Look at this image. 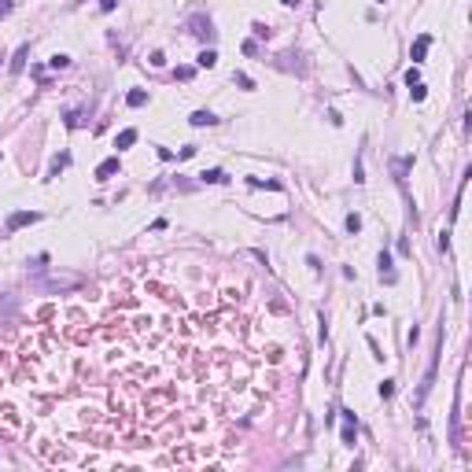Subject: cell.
Returning a JSON list of instances; mask_svg holds the SVG:
<instances>
[{"instance_id":"1","label":"cell","mask_w":472,"mask_h":472,"mask_svg":"<svg viewBox=\"0 0 472 472\" xmlns=\"http://www.w3.org/2000/svg\"><path fill=\"white\" fill-rule=\"evenodd\" d=\"M277 66L288 70V74H307V70H310V63L299 56V52H284V56H277Z\"/></svg>"},{"instance_id":"2","label":"cell","mask_w":472,"mask_h":472,"mask_svg":"<svg viewBox=\"0 0 472 472\" xmlns=\"http://www.w3.org/2000/svg\"><path fill=\"white\" fill-rule=\"evenodd\" d=\"M188 33L199 37V41H210V37H214V22H210L207 15H192L188 19Z\"/></svg>"},{"instance_id":"3","label":"cell","mask_w":472,"mask_h":472,"mask_svg":"<svg viewBox=\"0 0 472 472\" xmlns=\"http://www.w3.org/2000/svg\"><path fill=\"white\" fill-rule=\"evenodd\" d=\"M33 222H41V214H37V210H15V214L8 218V232L26 229V225H33Z\"/></svg>"},{"instance_id":"4","label":"cell","mask_w":472,"mask_h":472,"mask_svg":"<svg viewBox=\"0 0 472 472\" xmlns=\"http://www.w3.org/2000/svg\"><path fill=\"white\" fill-rule=\"evenodd\" d=\"M118 170H122V163H118V155H115V159H103V163L96 166V181H111V177H115Z\"/></svg>"},{"instance_id":"5","label":"cell","mask_w":472,"mask_h":472,"mask_svg":"<svg viewBox=\"0 0 472 472\" xmlns=\"http://www.w3.org/2000/svg\"><path fill=\"white\" fill-rule=\"evenodd\" d=\"M26 59H30V44H19L15 56H11V63H8V70H11V74H22V70H26Z\"/></svg>"},{"instance_id":"6","label":"cell","mask_w":472,"mask_h":472,"mask_svg":"<svg viewBox=\"0 0 472 472\" xmlns=\"http://www.w3.org/2000/svg\"><path fill=\"white\" fill-rule=\"evenodd\" d=\"M380 281H388V284L398 281V273L391 269V255H388V251H380Z\"/></svg>"},{"instance_id":"7","label":"cell","mask_w":472,"mask_h":472,"mask_svg":"<svg viewBox=\"0 0 472 472\" xmlns=\"http://www.w3.org/2000/svg\"><path fill=\"white\" fill-rule=\"evenodd\" d=\"M428 44H431V33H421V37H417V44H413V52H410V56H413V63H421V59H424Z\"/></svg>"},{"instance_id":"8","label":"cell","mask_w":472,"mask_h":472,"mask_svg":"<svg viewBox=\"0 0 472 472\" xmlns=\"http://www.w3.org/2000/svg\"><path fill=\"white\" fill-rule=\"evenodd\" d=\"M133 144H137V129H122V133H118V141H115V148L125 151V148H133Z\"/></svg>"},{"instance_id":"9","label":"cell","mask_w":472,"mask_h":472,"mask_svg":"<svg viewBox=\"0 0 472 472\" xmlns=\"http://www.w3.org/2000/svg\"><path fill=\"white\" fill-rule=\"evenodd\" d=\"M199 181H203V185H222V181H229V177H225V170H203Z\"/></svg>"},{"instance_id":"10","label":"cell","mask_w":472,"mask_h":472,"mask_svg":"<svg viewBox=\"0 0 472 472\" xmlns=\"http://www.w3.org/2000/svg\"><path fill=\"white\" fill-rule=\"evenodd\" d=\"M188 122H192V125H196V129H203V125H214V122H218V118H214V115H210V111H196V115H192V118H188Z\"/></svg>"},{"instance_id":"11","label":"cell","mask_w":472,"mask_h":472,"mask_svg":"<svg viewBox=\"0 0 472 472\" xmlns=\"http://www.w3.org/2000/svg\"><path fill=\"white\" fill-rule=\"evenodd\" d=\"M125 103H129V107H144V103H148V92H144V89H133L129 96H125Z\"/></svg>"},{"instance_id":"12","label":"cell","mask_w":472,"mask_h":472,"mask_svg":"<svg viewBox=\"0 0 472 472\" xmlns=\"http://www.w3.org/2000/svg\"><path fill=\"white\" fill-rule=\"evenodd\" d=\"M196 63H199V66H207V70H210V66H214V63H218V56H214V48H207V52H199V59H196Z\"/></svg>"},{"instance_id":"13","label":"cell","mask_w":472,"mask_h":472,"mask_svg":"<svg viewBox=\"0 0 472 472\" xmlns=\"http://www.w3.org/2000/svg\"><path fill=\"white\" fill-rule=\"evenodd\" d=\"M48 66H52V70H66V66H70V56H52Z\"/></svg>"},{"instance_id":"14","label":"cell","mask_w":472,"mask_h":472,"mask_svg":"<svg viewBox=\"0 0 472 472\" xmlns=\"http://www.w3.org/2000/svg\"><path fill=\"white\" fill-rule=\"evenodd\" d=\"M82 122H85V115H82V111H70V115H66V129H78Z\"/></svg>"},{"instance_id":"15","label":"cell","mask_w":472,"mask_h":472,"mask_svg":"<svg viewBox=\"0 0 472 472\" xmlns=\"http://www.w3.org/2000/svg\"><path fill=\"white\" fill-rule=\"evenodd\" d=\"M354 428L358 424H347V428H343V447H354Z\"/></svg>"},{"instance_id":"16","label":"cell","mask_w":472,"mask_h":472,"mask_svg":"<svg viewBox=\"0 0 472 472\" xmlns=\"http://www.w3.org/2000/svg\"><path fill=\"white\" fill-rule=\"evenodd\" d=\"M410 96H413V100H417V103H421V100H424V96H428V92H424V85H421V82H417V85H410Z\"/></svg>"},{"instance_id":"17","label":"cell","mask_w":472,"mask_h":472,"mask_svg":"<svg viewBox=\"0 0 472 472\" xmlns=\"http://www.w3.org/2000/svg\"><path fill=\"white\" fill-rule=\"evenodd\" d=\"M66 163H70V155H56V159H52V174H59Z\"/></svg>"},{"instance_id":"18","label":"cell","mask_w":472,"mask_h":472,"mask_svg":"<svg viewBox=\"0 0 472 472\" xmlns=\"http://www.w3.org/2000/svg\"><path fill=\"white\" fill-rule=\"evenodd\" d=\"M232 82L240 85V89H255V82H251V78H247V74H232Z\"/></svg>"},{"instance_id":"19","label":"cell","mask_w":472,"mask_h":472,"mask_svg":"<svg viewBox=\"0 0 472 472\" xmlns=\"http://www.w3.org/2000/svg\"><path fill=\"white\" fill-rule=\"evenodd\" d=\"M391 395H395V380H384L380 384V398H391Z\"/></svg>"},{"instance_id":"20","label":"cell","mask_w":472,"mask_h":472,"mask_svg":"<svg viewBox=\"0 0 472 472\" xmlns=\"http://www.w3.org/2000/svg\"><path fill=\"white\" fill-rule=\"evenodd\" d=\"M358 229H362V218H358V214H347V232H358Z\"/></svg>"},{"instance_id":"21","label":"cell","mask_w":472,"mask_h":472,"mask_svg":"<svg viewBox=\"0 0 472 472\" xmlns=\"http://www.w3.org/2000/svg\"><path fill=\"white\" fill-rule=\"evenodd\" d=\"M417 82H421V70H417V66H410V70H406V85H417Z\"/></svg>"},{"instance_id":"22","label":"cell","mask_w":472,"mask_h":472,"mask_svg":"<svg viewBox=\"0 0 472 472\" xmlns=\"http://www.w3.org/2000/svg\"><path fill=\"white\" fill-rule=\"evenodd\" d=\"M439 251H443V255L450 251V232H439Z\"/></svg>"},{"instance_id":"23","label":"cell","mask_w":472,"mask_h":472,"mask_svg":"<svg viewBox=\"0 0 472 472\" xmlns=\"http://www.w3.org/2000/svg\"><path fill=\"white\" fill-rule=\"evenodd\" d=\"M11 8H15V0H0V19L11 15Z\"/></svg>"},{"instance_id":"24","label":"cell","mask_w":472,"mask_h":472,"mask_svg":"<svg viewBox=\"0 0 472 472\" xmlns=\"http://www.w3.org/2000/svg\"><path fill=\"white\" fill-rule=\"evenodd\" d=\"M192 155H196V144H188V148L177 151V159H192Z\"/></svg>"},{"instance_id":"25","label":"cell","mask_w":472,"mask_h":472,"mask_svg":"<svg viewBox=\"0 0 472 472\" xmlns=\"http://www.w3.org/2000/svg\"><path fill=\"white\" fill-rule=\"evenodd\" d=\"M369 350H373V358H384V350H380V343L373 340V336H369Z\"/></svg>"},{"instance_id":"26","label":"cell","mask_w":472,"mask_h":472,"mask_svg":"<svg viewBox=\"0 0 472 472\" xmlns=\"http://www.w3.org/2000/svg\"><path fill=\"white\" fill-rule=\"evenodd\" d=\"M115 4H118V0H100V8H103V11H115Z\"/></svg>"},{"instance_id":"27","label":"cell","mask_w":472,"mask_h":472,"mask_svg":"<svg viewBox=\"0 0 472 472\" xmlns=\"http://www.w3.org/2000/svg\"><path fill=\"white\" fill-rule=\"evenodd\" d=\"M281 4H288V8H291V4H299V0H281Z\"/></svg>"},{"instance_id":"28","label":"cell","mask_w":472,"mask_h":472,"mask_svg":"<svg viewBox=\"0 0 472 472\" xmlns=\"http://www.w3.org/2000/svg\"><path fill=\"white\" fill-rule=\"evenodd\" d=\"M376 4H384V0H376Z\"/></svg>"}]
</instances>
